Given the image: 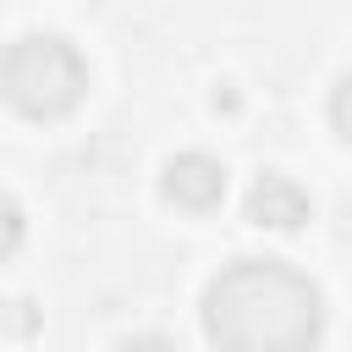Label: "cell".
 <instances>
[{
    "label": "cell",
    "instance_id": "cell-2",
    "mask_svg": "<svg viewBox=\"0 0 352 352\" xmlns=\"http://www.w3.org/2000/svg\"><path fill=\"white\" fill-rule=\"evenodd\" d=\"M0 94L22 116H38V121L66 116L88 94V60L60 33H22L0 55Z\"/></svg>",
    "mask_w": 352,
    "mask_h": 352
},
{
    "label": "cell",
    "instance_id": "cell-1",
    "mask_svg": "<svg viewBox=\"0 0 352 352\" xmlns=\"http://www.w3.org/2000/svg\"><path fill=\"white\" fill-rule=\"evenodd\" d=\"M204 330L220 352H308L324 330V297L280 258H236L204 292Z\"/></svg>",
    "mask_w": 352,
    "mask_h": 352
},
{
    "label": "cell",
    "instance_id": "cell-3",
    "mask_svg": "<svg viewBox=\"0 0 352 352\" xmlns=\"http://www.w3.org/2000/svg\"><path fill=\"white\" fill-rule=\"evenodd\" d=\"M165 198L170 204H182V209H214L220 198H226V165L214 160V154H204V148H187V154H176L170 165H165Z\"/></svg>",
    "mask_w": 352,
    "mask_h": 352
},
{
    "label": "cell",
    "instance_id": "cell-5",
    "mask_svg": "<svg viewBox=\"0 0 352 352\" xmlns=\"http://www.w3.org/2000/svg\"><path fill=\"white\" fill-rule=\"evenodd\" d=\"M330 126L352 143V72H341L336 88H330Z\"/></svg>",
    "mask_w": 352,
    "mask_h": 352
},
{
    "label": "cell",
    "instance_id": "cell-4",
    "mask_svg": "<svg viewBox=\"0 0 352 352\" xmlns=\"http://www.w3.org/2000/svg\"><path fill=\"white\" fill-rule=\"evenodd\" d=\"M308 192L292 182V176H280V170H264L258 182H253V192H248V220L253 226H275V231H297L302 220H308Z\"/></svg>",
    "mask_w": 352,
    "mask_h": 352
},
{
    "label": "cell",
    "instance_id": "cell-7",
    "mask_svg": "<svg viewBox=\"0 0 352 352\" xmlns=\"http://www.w3.org/2000/svg\"><path fill=\"white\" fill-rule=\"evenodd\" d=\"M121 352H182V346H176L170 336H160V330H143V336H126Z\"/></svg>",
    "mask_w": 352,
    "mask_h": 352
},
{
    "label": "cell",
    "instance_id": "cell-6",
    "mask_svg": "<svg viewBox=\"0 0 352 352\" xmlns=\"http://www.w3.org/2000/svg\"><path fill=\"white\" fill-rule=\"evenodd\" d=\"M22 231H28V220H22V204L11 198V192H0V258L22 242Z\"/></svg>",
    "mask_w": 352,
    "mask_h": 352
}]
</instances>
